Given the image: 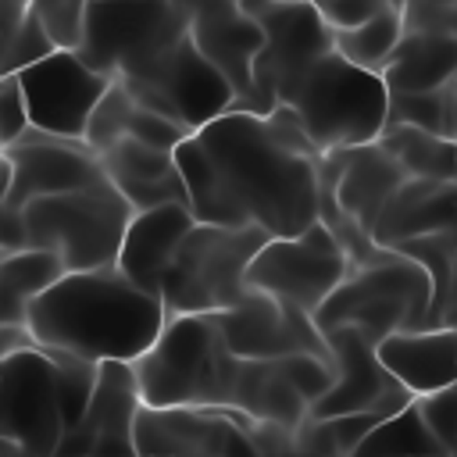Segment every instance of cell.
Returning <instances> with one entry per match:
<instances>
[{
	"mask_svg": "<svg viewBox=\"0 0 457 457\" xmlns=\"http://www.w3.org/2000/svg\"><path fill=\"white\" fill-rule=\"evenodd\" d=\"M0 179H7V157H4V143H0Z\"/></svg>",
	"mask_w": 457,
	"mask_h": 457,
	"instance_id": "43",
	"label": "cell"
},
{
	"mask_svg": "<svg viewBox=\"0 0 457 457\" xmlns=\"http://www.w3.org/2000/svg\"><path fill=\"white\" fill-rule=\"evenodd\" d=\"M193 211L186 204H161V207H146L136 211L125 225L121 246H118V261L114 268L136 282L146 293L161 289V278L179 250V243L186 239V232L193 228Z\"/></svg>",
	"mask_w": 457,
	"mask_h": 457,
	"instance_id": "21",
	"label": "cell"
},
{
	"mask_svg": "<svg viewBox=\"0 0 457 457\" xmlns=\"http://www.w3.org/2000/svg\"><path fill=\"white\" fill-rule=\"evenodd\" d=\"M278 368L289 378V386L307 400V407L318 396H325L328 386L336 382V364L332 357H321V353H289V357H278Z\"/></svg>",
	"mask_w": 457,
	"mask_h": 457,
	"instance_id": "33",
	"label": "cell"
},
{
	"mask_svg": "<svg viewBox=\"0 0 457 457\" xmlns=\"http://www.w3.org/2000/svg\"><path fill=\"white\" fill-rule=\"evenodd\" d=\"M375 4H382V7H403V4H411V0H375Z\"/></svg>",
	"mask_w": 457,
	"mask_h": 457,
	"instance_id": "44",
	"label": "cell"
},
{
	"mask_svg": "<svg viewBox=\"0 0 457 457\" xmlns=\"http://www.w3.org/2000/svg\"><path fill=\"white\" fill-rule=\"evenodd\" d=\"M268 232L257 225L193 221L179 243L164 278L161 303L168 314H218L246 300V268L264 246Z\"/></svg>",
	"mask_w": 457,
	"mask_h": 457,
	"instance_id": "7",
	"label": "cell"
},
{
	"mask_svg": "<svg viewBox=\"0 0 457 457\" xmlns=\"http://www.w3.org/2000/svg\"><path fill=\"white\" fill-rule=\"evenodd\" d=\"M375 353L411 396H425L457 382V325L393 332L375 343Z\"/></svg>",
	"mask_w": 457,
	"mask_h": 457,
	"instance_id": "23",
	"label": "cell"
},
{
	"mask_svg": "<svg viewBox=\"0 0 457 457\" xmlns=\"http://www.w3.org/2000/svg\"><path fill=\"white\" fill-rule=\"evenodd\" d=\"M118 82L143 107L179 121L186 132H196L200 125L232 111L236 104V89L228 86V79L193 46L189 36H182L161 57H154L150 64Z\"/></svg>",
	"mask_w": 457,
	"mask_h": 457,
	"instance_id": "11",
	"label": "cell"
},
{
	"mask_svg": "<svg viewBox=\"0 0 457 457\" xmlns=\"http://www.w3.org/2000/svg\"><path fill=\"white\" fill-rule=\"evenodd\" d=\"M325 343L332 350L336 364V382L328 386L325 396H318L307 407V418H336V414H357V411H375V414H396L407 407L414 396L382 368L375 343L364 339L357 328L343 325L325 332Z\"/></svg>",
	"mask_w": 457,
	"mask_h": 457,
	"instance_id": "18",
	"label": "cell"
},
{
	"mask_svg": "<svg viewBox=\"0 0 457 457\" xmlns=\"http://www.w3.org/2000/svg\"><path fill=\"white\" fill-rule=\"evenodd\" d=\"M11 39H14V32L11 36H0V75H14L11 71Z\"/></svg>",
	"mask_w": 457,
	"mask_h": 457,
	"instance_id": "38",
	"label": "cell"
},
{
	"mask_svg": "<svg viewBox=\"0 0 457 457\" xmlns=\"http://www.w3.org/2000/svg\"><path fill=\"white\" fill-rule=\"evenodd\" d=\"M321 154L289 107L225 111L175 146L186 207L196 221L257 225L296 236L321 214Z\"/></svg>",
	"mask_w": 457,
	"mask_h": 457,
	"instance_id": "1",
	"label": "cell"
},
{
	"mask_svg": "<svg viewBox=\"0 0 457 457\" xmlns=\"http://www.w3.org/2000/svg\"><path fill=\"white\" fill-rule=\"evenodd\" d=\"M450 457H457V446H453V453H450Z\"/></svg>",
	"mask_w": 457,
	"mask_h": 457,
	"instance_id": "46",
	"label": "cell"
},
{
	"mask_svg": "<svg viewBox=\"0 0 457 457\" xmlns=\"http://www.w3.org/2000/svg\"><path fill=\"white\" fill-rule=\"evenodd\" d=\"M278 104L296 114L318 154H332L382 136L389 89L378 71L357 68L343 54L328 50L282 93Z\"/></svg>",
	"mask_w": 457,
	"mask_h": 457,
	"instance_id": "4",
	"label": "cell"
},
{
	"mask_svg": "<svg viewBox=\"0 0 457 457\" xmlns=\"http://www.w3.org/2000/svg\"><path fill=\"white\" fill-rule=\"evenodd\" d=\"M350 268V253L318 218L296 236H268L246 268V286L314 318Z\"/></svg>",
	"mask_w": 457,
	"mask_h": 457,
	"instance_id": "10",
	"label": "cell"
},
{
	"mask_svg": "<svg viewBox=\"0 0 457 457\" xmlns=\"http://www.w3.org/2000/svg\"><path fill=\"white\" fill-rule=\"evenodd\" d=\"M143 407L132 364H96V386L82 418L64 432L50 457H139L136 453V414Z\"/></svg>",
	"mask_w": 457,
	"mask_h": 457,
	"instance_id": "16",
	"label": "cell"
},
{
	"mask_svg": "<svg viewBox=\"0 0 457 457\" xmlns=\"http://www.w3.org/2000/svg\"><path fill=\"white\" fill-rule=\"evenodd\" d=\"M457 79V36L403 32L393 57L382 68L389 93H421Z\"/></svg>",
	"mask_w": 457,
	"mask_h": 457,
	"instance_id": "25",
	"label": "cell"
},
{
	"mask_svg": "<svg viewBox=\"0 0 457 457\" xmlns=\"http://www.w3.org/2000/svg\"><path fill=\"white\" fill-rule=\"evenodd\" d=\"M446 325H457V264H453V286H450V307H446Z\"/></svg>",
	"mask_w": 457,
	"mask_h": 457,
	"instance_id": "39",
	"label": "cell"
},
{
	"mask_svg": "<svg viewBox=\"0 0 457 457\" xmlns=\"http://www.w3.org/2000/svg\"><path fill=\"white\" fill-rule=\"evenodd\" d=\"M225 346L243 361H278L289 353H321L332 357L325 336L318 332L314 318L278 303L268 293L250 289L243 303L214 314Z\"/></svg>",
	"mask_w": 457,
	"mask_h": 457,
	"instance_id": "17",
	"label": "cell"
},
{
	"mask_svg": "<svg viewBox=\"0 0 457 457\" xmlns=\"http://www.w3.org/2000/svg\"><path fill=\"white\" fill-rule=\"evenodd\" d=\"M164 321L168 311L161 296L129 282L114 264L64 271L32 300L25 314V328L36 346L89 364H132L150 350Z\"/></svg>",
	"mask_w": 457,
	"mask_h": 457,
	"instance_id": "2",
	"label": "cell"
},
{
	"mask_svg": "<svg viewBox=\"0 0 457 457\" xmlns=\"http://www.w3.org/2000/svg\"><path fill=\"white\" fill-rule=\"evenodd\" d=\"M18 86H21L29 129L64 139H82L86 121L96 100L104 96V89L111 86V79L89 68L75 50H50L46 57L18 71Z\"/></svg>",
	"mask_w": 457,
	"mask_h": 457,
	"instance_id": "13",
	"label": "cell"
},
{
	"mask_svg": "<svg viewBox=\"0 0 457 457\" xmlns=\"http://www.w3.org/2000/svg\"><path fill=\"white\" fill-rule=\"evenodd\" d=\"M250 421L228 407H139L136 453L139 457H232L250 446Z\"/></svg>",
	"mask_w": 457,
	"mask_h": 457,
	"instance_id": "14",
	"label": "cell"
},
{
	"mask_svg": "<svg viewBox=\"0 0 457 457\" xmlns=\"http://www.w3.org/2000/svg\"><path fill=\"white\" fill-rule=\"evenodd\" d=\"M343 457H368V453H357V450H350V453H343Z\"/></svg>",
	"mask_w": 457,
	"mask_h": 457,
	"instance_id": "45",
	"label": "cell"
},
{
	"mask_svg": "<svg viewBox=\"0 0 457 457\" xmlns=\"http://www.w3.org/2000/svg\"><path fill=\"white\" fill-rule=\"evenodd\" d=\"M125 136H132V139H139V143H146V146L175 150L189 132H186L179 121L157 114V111H150V107H143V104L136 100V107H132V114H129V129H125Z\"/></svg>",
	"mask_w": 457,
	"mask_h": 457,
	"instance_id": "36",
	"label": "cell"
},
{
	"mask_svg": "<svg viewBox=\"0 0 457 457\" xmlns=\"http://www.w3.org/2000/svg\"><path fill=\"white\" fill-rule=\"evenodd\" d=\"M193 46L228 79L236 89L232 111L250 96V71L261 50V25L239 0H186Z\"/></svg>",
	"mask_w": 457,
	"mask_h": 457,
	"instance_id": "20",
	"label": "cell"
},
{
	"mask_svg": "<svg viewBox=\"0 0 457 457\" xmlns=\"http://www.w3.org/2000/svg\"><path fill=\"white\" fill-rule=\"evenodd\" d=\"M132 107H136V96H132L118 79H111V86L104 89V96L96 100V107H93V114H89V121H86L82 143H86L93 154H100V150H107L111 143L125 139Z\"/></svg>",
	"mask_w": 457,
	"mask_h": 457,
	"instance_id": "31",
	"label": "cell"
},
{
	"mask_svg": "<svg viewBox=\"0 0 457 457\" xmlns=\"http://www.w3.org/2000/svg\"><path fill=\"white\" fill-rule=\"evenodd\" d=\"M432 282L411 257L378 246L368 261L353 264L346 278L314 311L318 332L357 328L364 339L382 343L393 332L432 328Z\"/></svg>",
	"mask_w": 457,
	"mask_h": 457,
	"instance_id": "5",
	"label": "cell"
},
{
	"mask_svg": "<svg viewBox=\"0 0 457 457\" xmlns=\"http://www.w3.org/2000/svg\"><path fill=\"white\" fill-rule=\"evenodd\" d=\"M453 389H457V382H453Z\"/></svg>",
	"mask_w": 457,
	"mask_h": 457,
	"instance_id": "47",
	"label": "cell"
},
{
	"mask_svg": "<svg viewBox=\"0 0 457 457\" xmlns=\"http://www.w3.org/2000/svg\"><path fill=\"white\" fill-rule=\"evenodd\" d=\"M104 179L132 204V211L161 207V204H186V182L175 164V150L146 146L132 136L111 143L96 154Z\"/></svg>",
	"mask_w": 457,
	"mask_h": 457,
	"instance_id": "22",
	"label": "cell"
},
{
	"mask_svg": "<svg viewBox=\"0 0 457 457\" xmlns=\"http://www.w3.org/2000/svg\"><path fill=\"white\" fill-rule=\"evenodd\" d=\"M353 450L368 457H450L439 446V439L428 432V425L421 421L414 400L400 407L396 414L382 418Z\"/></svg>",
	"mask_w": 457,
	"mask_h": 457,
	"instance_id": "29",
	"label": "cell"
},
{
	"mask_svg": "<svg viewBox=\"0 0 457 457\" xmlns=\"http://www.w3.org/2000/svg\"><path fill=\"white\" fill-rule=\"evenodd\" d=\"M403 32L457 36V0H411L400 7Z\"/></svg>",
	"mask_w": 457,
	"mask_h": 457,
	"instance_id": "35",
	"label": "cell"
},
{
	"mask_svg": "<svg viewBox=\"0 0 457 457\" xmlns=\"http://www.w3.org/2000/svg\"><path fill=\"white\" fill-rule=\"evenodd\" d=\"M311 4H314V0H311Z\"/></svg>",
	"mask_w": 457,
	"mask_h": 457,
	"instance_id": "48",
	"label": "cell"
},
{
	"mask_svg": "<svg viewBox=\"0 0 457 457\" xmlns=\"http://www.w3.org/2000/svg\"><path fill=\"white\" fill-rule=\"evenodd\" d=\"M378 146L407 171V179H457V143L446 136H432L411 125H386Z\"/></svg>",
	"mask_w": 457,
	"mask_h": 457,
	"instance_id": "27",
	"label": "cell"
},
{
	"mask_svg": "<svg viewBox=\"0 0 457 457\" xmlns=\"http://www.w3.org/2000/svg\"><path fill=\"white\" fill-rule=\"evenodd\" d=\"M4 193H7V179H0V228H4V225H7V218H11V214H7V207H4Z\"/></svg>",
	"mask_w": 457,
	"mask_h": 457,
	"instance_id": "42",
	"label": "cell"
},
{
	"mask_svg": "<svg viewBox=\"0 0 457 457\" xmlns=\"http://www.w3.org/2000/svg\"><path fill=\"white\" fill-rule=\"evenodd\" d=\"M318 175H321V196L332 200V207L346 214L368 239L382 207L407 179V171L378 146V139L364 146L321 154Z\"/></svg>",
	"mask_w": 457,
	"mask_h": 457,
	"instance_id": "19",
	"label": "cell"
},
{
	"mask_svg": "<svg viewBox=\"0 0 457 457\" xmlns=\"http://www.w3.org/2000/svg\"><path fill=\"white\" fill-rule=\"evenodd\" d=\"M450 118H453V79L446 86L421 93H389L386 125H411L450 139Z\"/></svg>",
	"mask_w": 457,
	"mask_h": 457,
	"instance_id": "30",
	"label": "cell"
},
{
	"mask_svg": "<svg viewBox=\"0 0 457 457\" xmlns=\"http://www.w3.org/2000/svg\"><path fill=\"white\" fill-rule=\"evenodd\" d=\"M25 346H36V339L29 336L25 325H0V371H4V364H7L18 350H25Z\"/></svg>",
	"mask_w": 457,
	"mask_h": 457,
	"instance_id": "37",
	"label": "cell"
},
{
	"mask_svg": "<svg viewBox=\"0 0 457 457\" xmlns=\"http://www.w3.org/2000/svg\"><path fill=\"white\" fill-rule=\"evenodd\" d=\"M450 139L457 143V79H453V118H450Z\"/></svg>",
	"mask_w": 457,
	"mask_h": 457,
	"instance_id": "41",
	"label": "cell"
},
{
	"mask_svg": "<svg viewBox=\"0 0 457 457\" xmlns=\"http://www.w3.org/2000/svg\"><path fill=\"white\" fill-rule=\"evenodd\" d=\"M400 36H403L400 7H378L371 18H364L353 29H332V50L343 54L350 64L382 75V68L393 57Z\"/></svg>",
	"mask_w": 457,
	"mask_h": 457,
	"instance_id": "28",
	"label": "cell"
},
{
	"mask_svg": "<svg viewBox=\"0 0 457 457\" xmlns=\"http://www.w3.org/2000/svg\"><path fill=\"white\" fill-rule=\"evenodd\" d=\"M29 14L39 21L54 50H79L86 0H29Z\"/></svg>",
	"mask_w": 457,
	"mask_h": 457,
	"instance_id": "32",
	"label": "cell"
},
{
	"mask_svg": "<svg viewBox=\"0 0 457 457\" xmlns=\"http://www.w3.org/2000/svg\"><path fill=\"white\" fill-rule=\"evenodd\" d=\"M261 25V50L250 71V96L236 111L268 114L282 93L332 50V25L311 0H239Z\"/></svg>",
	"mask_w": 457,
	"mask_h": 457,
	"instance_id": "9",
	"label": "cell"
},
{
	"mask_svg": "<svg viewBox=\"0 0 457 457\" xmlns=\"http://www.w3.org/2000/svg\"><path fill=\"white\" fill-rule=\"evenodd\" d=\"M414 407H418L421 421L428 425V432L439 439V446L446 453H453V446H457V389L446 386V389L414 396Z\"/></svg>",
	"mask_w": 457,
	"mask_h": 457,
	"instance_id": "34",
	"label": "cell"
},
{
	"mask_svg": "<svg viewBox=\"0 0 457 457\" xmlns=\"http://www.w3.org/2000/svg\"><path fill=\"white\" fill-rule=\"evenodd\" d=\"M189 36L186 0H86L79 57L107 79H125Z\"/></svg>",
	"mask_w": 457,
	"mask_h": 457,
	"instance_id": "8",
	"label": "cell"
},
{
	"mask_svg": "<svg viewBox=\"0 0 457 457\" xmlns=\"http://www.w3.org/2000/svg\"><path fill=\"white\" fill-rule=\"evenodd\" d=\"M64 275V264L50 250L21 246L0 257V325H25L32 300Z\"/></svg>",
	"mask_w": 457,
	"mask_h": 457,
	"instance_id": "26",
	"label": "cell"
},
{
	"mask_svg": "<svg viewBox=\"0 0 457 457\" xmlns=\"http://www.w3.org/2000/svg\"><path fill=\"white\" fill-rule=\"evenodd\" d=\"M453 221H457V179L453 182L403 179V186L382 207V214L371 228V243L389 250L403 239L453 228Z\"/></svg>",
	"mask_w": 457,
	"mask_h": 457,
	"instance_id": "24",
	"label": "cell"
},
{
	"mask_svg": "<svg viewBox=\"0 0 457 457\" xmlns=\"http://www.w3.org/2000/svg\"><path fill=\"white\" fill-rule=\"evenodd\" d=\"M0 457H32V453L21 450V446H14V443H0Z\"/></svg>",
	"mask_w": 457,
	"mask_h": 457,
	"instance_id": "40",
	"label": "cell"
},
{
	"mask_svg": "<svg viewBox=\"0 0 457 457\" xmlns=\"http://www.w3.org/2000/svg\"><path fill=\"white\" fill-rule=\"evenodd\" d=\"M243 357H236L214 314H168L143 357L132 361L146 407H228L236 403Z\"/></svg>",
	"mask_w": 457,
	"mask_h": 457,
	"instance_id": "3",
	"label": "cell"
},
{
	"mask_svg": "<svg viewBox=\"0 0 457 457\" xmlns=\"http://www.w3.org/2000/svg\"><path fill=\"white\" fill-rule=\"evenodd\" d=\"M132 214V204L107 179H100L71 193L29 200L14 211V228L18 246L57 253L64 271H89L118 261V246Z\"/></svg>",
	"mask_w": 457,
	"mask_h": 457,
	"instance_id": "6",
	"label": "cell"
},
{
	"mask_svg": "<svg viewBox=\"0 0 457 457\" xmlns=\"http://www.w3.org/2000/svg\"><path fill=\"white\" fill-rule=\"evenodd\" d=\"M4 157H7V193H4L7 214L25 207L29 200L71 193L104 179L96 154L82 139L50 136L39 129H25L18 139H11L4 146Z\"/></svg>",
	"mask_w": 457,
	"mask_h": 457,
	"instance_id": "15",
	"label": "cell"
},
{
	"mask_svg": "<svg viewBox=\"0 0 457 457\" xmlns=\"http://www.w3.org/2000/svg\"><path fill=\"white\" fill-rule=\"evenodd\" d=\"M64 432L61 353L43 346L18 350L0 371V443H14L32 457H50Z\"/></svg>",
	"mask_w": 457,
	"mask_h": 457,
	"instance_id": "12",
	"label": "cell"
}]
</instances>
